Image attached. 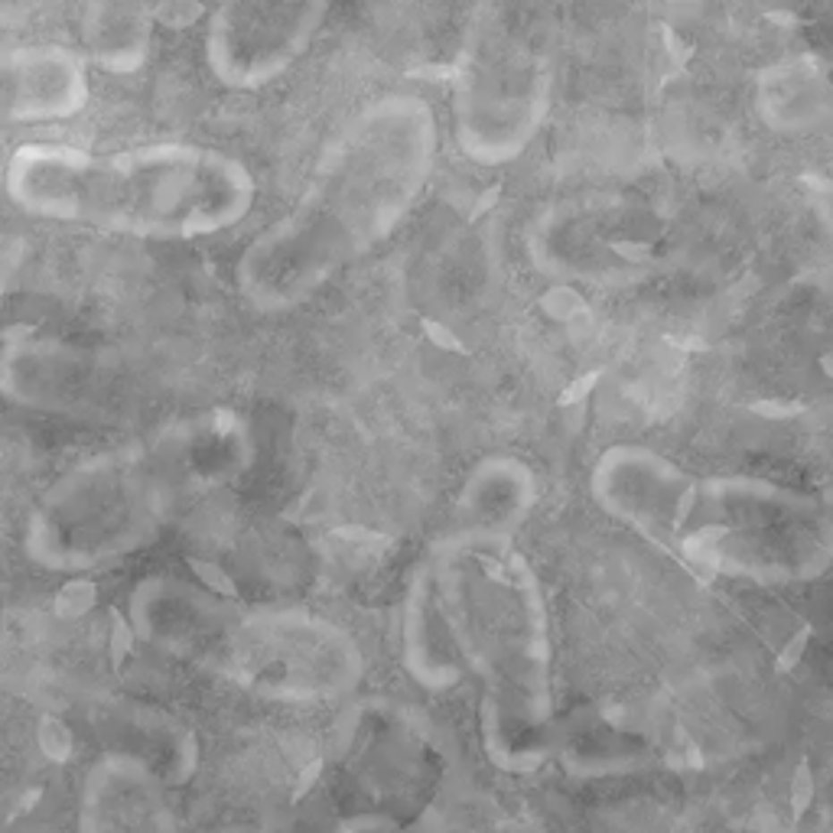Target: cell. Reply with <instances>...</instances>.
<instances>
[{
	"label": "cell",
	"mask_w": 833,
	"mask_h": 833,
	"mask_svg": "<svg viewBox=\"0 0 833 833\" xmlns=\"http://www.w3.org/2000/svg\"><path fill=\"white\" fill-rule=\"evenodd\" d=\"M437 115L395 91L361 105L323 144L300 196L234 264L238 293L258 313L313 300L411 216L437 170Z\"/></svg>",
	"instance_id": "cell-1"
},
{
	"label": "cell",
	"mask_w": 833,
	"mask_h": 833,
	"mask_svg": "<svg viewBox=\"0 0 833 833\" xmlns=\"http://www.w3.org/2000/svg\"><path fill=\"white\" fill-rule=\"evenodd\" d=\"M251 459L238 413L202 411L79 459L39 492L23 557L49 574H91L144 550L183 508Z\"/></svg>",
	"instance_id": "cell-2"
},
{
	"label": "cell",
	"mask_w": 833,
	"mask_h": 833,
	"mask_svg": "<svg viewBox=\"0 0 833 833\" xmlns=\"http://www.w3.org/2000/svg\"><path fill=\"white\" fill-rule=\"evenodd\" d=\"M4 192L17 212L43 222L137 242H196L251 216L258 180L242 157L189 140L117 150L30 140L10 153Z\"/></svg>",
	"instance_id": "cell-3"
},
{
	"label": "cell",
	"mask_w": 833,
	"mask_h": 833,
	"mask_svg": "<svg viewBox=\"0 0 833 833\" xmlns=\"http://www.w3.org/2000/svg\"><path fill=\"white\" fill-rule=\"evenodd\" d=\"M404 638L413 671L427 667L430 651L453 648L495 697L514 687L534 710L544 707L550 606L514 534L463 524L443 534L413 570Z\"/></svg>",
	"instance_id": "cell-4"
},
{
	"label": "cell",
	"mask_w": 833,
	"mask_h": 833,
	"mask_svg": "<svg viewBox=\"0 0 833 833\" xmlns=\"http://www.w3.org/2000/svg\"><path fill=\"white\" fill-rule=\"evenodd\" d=\"M554 46L534 10L482 7L459 53L453 137L466 160L508 166L528 153L550 115Z\"/></svg>",
	"instance_id": "cell-5"
},
{
	"label": "cell",
	"mask_w": 833,
	"mask_h": 833,
	"mask_svg": "<svg viewBox=\"0 0 833 833\" xmlns=\"http://www.w3.org/2000/svg\"><path fill=\"white\" fill-rule=\"evenodd\" d=\"M651 208L625 192L596 189L544 206L528 234L544 274L590 287L625 284L654 260Z\"/></svg>",
	"instance_id": "cell-6"
},
{
	"label": "cell",
	"mask_w": 833,
	"mask_h": 833,
	"mask_svg": "<svg viewBox=\"0 0 833 833\" xmlns=\"http://www.w3.org/2000/svg\"><path fill=\"white\" fill-rule=\"evenodd\" d=\"M225 645L244 681L287 697L355 681L361 661L349 632L310 609H232Z\"/></svg>",
	"instance_id": "cell-7"
},
{
	"label": "cell",
	"mask_w": 833,
	"mask_h": 833,
	"mask_svg": "<svg viewBox=\"0 0 833 833\" xmlns=\"http://www.w3.org/2000/svg\"><path fill=\"white\" fill-rule=\"evenodd\" d=\"M326 4L238 0L208 13L206 69L232 91H258L287 75L323 27Z\"/></svg>",
	"instance_id": "cell-8"
},
{
	"label": "cell",
	"mask_w": 833,
	"mask_h": 833,
	"mask_svg": "<svg viewBox=\"0 0 833 833\" xmlns=\"http://www.w3.org/2000/svg\"><path fill=\"white\" fill-rule=\"evenodd\" d=\"M89 65L79 49L30 43L0 55V108L7 124H53L85 111Z\"/></svg>",
	"instance_id": "cell-9"
},
{
	"label": "cell",
	"mask_w": 833,
	"mask_h": 833,
	"mask_svg": "<svg viewBox=\"0 0 833 833\" xmlns=\"http://www.w3.org/2000/svg\"><path fill=\"white\" fill-rule=\"evenodd\" d=\"M538 498V482L521 459L492 456L469 472L466 489L459 495V524L463 528L502 531L514 534L528 518Z\"/></svg>",
	"instance_id": "cell-10"
},
{
	"label": "cell",
	"mask_w": 833,
	"mask_h": 833,
	"mask_svg": "<svg viewBox=\"0 0 833 833\" xmlns=\"http://www.w3.org/2000/svg\"><path fill=\"white\" fill-rule=\"evenodd\" d=\"M89 55L108 72H134L150 53L153 10L131 4H95L81 13Z\"/></svg>",
	"instance_id": "cell-11"
},
{
	"label": "cell",
	"mask_w": 833,
	"mask_h": 833,
	"mask_svg": "<svg viewBox=\"0 0 833 833\" xmlns=\"http://www.w3.org/2000/svg\"><path fill=\"white\" fill-rule=\"evenodd\" d=\"M319 769H323V761H313V765H306L303 778L296 781V795H293L296 801H300V797H303L306 791H310V788L316 785V778H319Z\"/></svg>",
	"instance_id": "cell-12"
},
{
	"label": "cell",
	"mask_w": 833,
	"mask_h": 833,
	"mask_svg": "<svg viewBox=\"0 0 833 833\" xmlns=\"http://www.w3.org/2000/svg\"><path fill=\"white\" fill-rule=\"evenodd\" d=\"M37 801H39V791H30V797H23V801H20L17 811H30V807L37 804Z\"/></svg>",
	"instance_id": "cell-13"
}]
</instances>
